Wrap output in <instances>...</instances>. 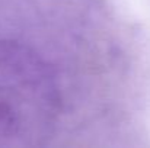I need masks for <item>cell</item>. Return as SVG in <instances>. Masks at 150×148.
Segmentation results:
<instances>
[{
    "label": "cell",
    "mask_w": 150,
    "mask_h": 148,
    "mask_svg": "<svg viewBox=\"0 0 150 148\" xmlns=\"http://www.w3.org/2000/svg\"><path fill=\"white\" fill-rule=\"evenodd\" d=\"M54 96L47 65L23 47L0 42V140L29 134L51 113Z\"/></svg>",
    "instance_id": "6da1fadb"
}]
</instances>
